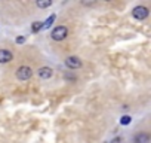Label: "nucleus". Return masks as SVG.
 <instances>
[{"instance_id":"10","label":"nucleus","mask_w":151,"mask_h":143,"mask_svg":"<svg viewBox=\"0 0 151 143\" xmlns=\"http://www.w3.org/2000/svg\"><path fill=\"white\" fill-rule=\"evenodd\" d=\"M52 5V2H50V0H39V2H37V6L39 8H42V9H45V8H49Z\"/></svg>"},{"instance_id":"5","label":"nucleus","mask_w":151,"mask_h":143,"mask_svg":"<svg viewBox=\"0 0 151 143\" xmlns=\"http://www.w3.org/2000/svg\"><path fill=\"white\" fill-rule=\"evenodd\" d=\"M14 58V54L8 49H0V64H5V63H9L12 61Z\"/></svg>"},{"instance_id":"3","label":"nucleus","mask_w":151,"mask_h":143,"mask_svg":"<svg viewBox=\"0 0 151 143\" xmlns=\"http://www.w3.org/2000/svg\"><path fill=\"white\" fill-rule=\"evenodd\" d=\"M67 36H68V30H67V27H64V26H59V27L53 28V31H52V39H53V40H62V39H65Z\"/></svg>"},{"instance_id":"1","label":"nucleus","mask_w":151,"mask_h":143,"mask_svg":"<svg viewBox=\"0 0 151 143\" xmlns=\"http://www.w3.org/2000/svg\"><path fill=\"white\" fill-rule=\"evenodd\" d=\"M31 76H33V69L28 67V66H21L17 70V78L19 81H28Z\"/></svg>"},{"instance_id":"13","label":"nucleus","mask_w":151,"mask_h":143,"mask_svg":"<svg viewBox=\"0 0 151 143\" xmlns=\"http://www.w3.org/2000/svg\"><path fill=\"white\" fill-rule=\"evenodd\" d=\"M111 143H122V139H120V137H116V139H113Z\"/></svg>"},{"instance_id":"12","label":"nucleus","mask_w":151,"mask_h":143,"mask_svg":"<svg viewBox=\"0 0 151 143\" xmlns=\"http://www.w3.org/2000/svg\"><path fill=\"white\" fill-rule=\"evenodd\" d=\"M24 42H25V37H22V36L17 39V43H24Z\"/></svg>"},{"instance_id":"4","label":"nucleus","mask_w":151,"mask_h":143,"mask_svg":"<svg viewBox=\"0 0 151 143\" xmlns=\"http://www.w3.org/2000/svg\"><path fill=\"white\" fill-rule=\"evenodd\" d=\"M65 64H67V67H70V69H80V67H82V60H80L79 57L71 55V57H68V58L65 60Z\"/></svg>"},{"instance_id":"8","label":"nucleus","mask_w":151,"mask_h":143,"mask_svg":"<svg viewBox=\"0 0 151 143\" xmlns=\"http://www.w3.org/2000/svg\"><path fill=\"white\" fill-rule=\"evenodd\" d=\"M55 20H56V15H55V14H52V15H50V17L43 23V28H49V27L53 24V21H55Z\"/></svg>"},{"instance_id":"6","label":"nucleus","mask_w":151,"mask_h":143,"mask_svg":"<svg viewBox=\"0 0 151 143\" xmlns=\"http://www.w3.org/2000/svg\"><path fill=\"white\" fill-rule=\"evenodd\" d=\"M39 76L42 78V79H49L52 75H53V70L50 69V67H42V69H39Z\"/></svg>"},{"instance_id":"7","label":"nucleus","mask_w":151,"mask_h":143,"mask_svg":"<svg viewBox=\"0 0 151 143\" xmlns=\"http://www.w3.org/2000/svg\"><path fill=\"white\" fill-rule=\"evenodd\" d=\"M135 143H150V136L147 133H139L135 136Z\"/></svg>"},{"instance_id":"2","label":"nucleus","mask_w":151,"mask_h":143,"mask_svg":"<svg viewBox=\"0 0 151 143\" xmlns=\"http://www.w3.org/2000/svg\"><path fill=\"white\" fill-rule=\"evenodd\" d=\"M132 15H133V18L142 21V20H145V18L150 15V12H148V9H147L145 6H136V8H133Z\"/></svg>"},{"instance_id":"11","label":"nucleus","mask_w":151,"mask_h":143,"mask_svg":"<svg viewBox=\"0 0 151 143\" xmlns=\"http://www.w3.org/2000/svg\"><path fill=\"white\" fill-rule=\"evenodd\" d=\"M130 121H132V119H130V116H126V115H124V116H122L120 124H122V125H129V124H130Z\"/></svg>"},{"instance_id":"9","label":"nucleus","mask_w":151,"mask_h":143,"mask_svg":"<svg viewBox=\"0 0 151 143\" xmlns=\"http://www.w3.org/2000/svg\"><path fill=\"white\" fill-rule=\"evenodd\" d=\"M43 28V23H40V21H36V23H33V26H31V31L33 33H37L39 30H42Z\"/></svg>"}]
</instances>
